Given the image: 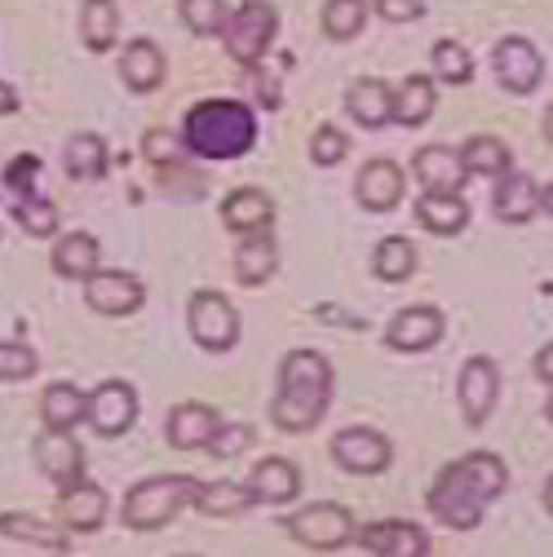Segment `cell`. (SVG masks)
<instances>
[{"mask_svg":"<svg viewBox=\"0 0 553 557\" xmlns=\"http://www.w3.org/2000/svg\"><path fill=\"white\" fill-rule=\"evenodd\" d=\"M66 173L72 182H98L107 173V143L98 133H76L72 143H66Z\"/></svg>","mask_w":553,"mask_h":557,"instance_id":"obj_32","label":"cell"},{"mask_svg":"<svg viewBox=\"0 0 553 557\" xmlns=\"http://www.w3.org/2000/svg\"><path fill=\"white\" fill-rule=\"evenodd\" d=\"M411 173L421 177L426 190H439V195H456L460 182L469 177L460 164V151H452V147H421L417 160H411Z\"/></svg>","mask_w":553,"mask_h":557,"instance_id":"obj_22","label":"cell"},{"mask_svg":"<svg viewBox=\"0 0 553 557\" xmlns=\"http://www.w3.org/2000/svg\"><path fill=\"white\" fill-rule=\"evenodd\" d=\"M540 208H544V213H553V186H549V190H540Z\"/></svg>","mask_w":553,"mask_h":557,"instance_id":"obj_48","label":"cell"},{"mask_svg":"<svg viewBox=\"0 0 553 557\" xmlns=\"http://www.w3.org/2000/svg\"><path fill=\"white\" fill-rule=\"evenodd\" d=\"M417 222L430 231V235H456L469 226V203L460 195H439V190H426L421 203H417Z\"/></svg>","mask_w":553,"mask_h":557,"instance_id":"obj_28","label":"cell"},{"mask_svg":"<svg viewBox=\"0 0 553 557\" xmlns=\"http://www.w3.org/2000/svg\"><path fill=\"white\" fill-rule=\"evenodd\" d=\"M496 218L501 222H509V226H523V222H531L536 213H540V186L527 177V173H501V182H496Z\"/></svg>","mask_w":553,"mask_h":557,"instance_id":"obj_23","label":"cell"},{"mask_svg":"<svg viewBox=\"0 0 553 557\" xmlns=\"http://www.w3.org/2000/svg\"><path fill=\"white\" fill-rule=\"evenodd\" d=\"M434 76L447 81V85H469L474 81V62H469L465 45H456V40L434 45Z\"/></svg>","mask_w":553,"mask_h":557,"instance_id":"obj_39","label":"cell"},{"mask_svg":"<svg viewBox=\"0 0 553 557\" xmlns=\"http://www.w3.org/2000/svg\"><path fill=\"white\" fill-rule=\"evenodd\" d=\"M191 505L199 513H209V518H239V513H248L257 505V496L239 482H209V486L199 482V492H195Z\"/></svg>","mask_w":553,"mask_h":557,"instance_id":"obj_29","label":"cell"},{"mask_svg":"<svg viewBox=\"0 0 553 557\" xmlns=\"http://www.w3.org/2000/svg\"><path fill=\"white\" fill-rule=\"evenodd\" d=\"M186 323H191L195 345H204V350H213V355L231 350L239 341V314L222 293H195L186 306Z\"/></svg>","mask_w":553,"mask_h":557,"instance_id":"obj_7","label":"cell"},{"mask_svg":"<svg viewBox=\"0 0 553 557\" xmlns=\"http://www.w3.org/2000/svg\"><path fill=\"white\" fill-rule=\"evenodd\" d=\"M280 265V244H274L270 231H257V235H244V244L235 248V274L244 288H261L266 278Z\"/></svg>","mask_w":553,"mask_h":557,"instance_id":"obj_25","label":"cell"},{"mask_svg":"<svg viewBox=\"0 0 553 557\" xmlns=\"http://www.w3.org/2000/svg\"><path fill=\"white\" fill-rule=\"evenodd\" d=\"M218 425H222V416L209 403H177L169 411V430L164 434H169V443L177 451H204V447L213 443Z\"/></svg>","mask_w":553,"mask_h":557,"instance_id":"obj_16","label":"cell"},{"mask_svg":"<svg viewBox=\"0 0 553 557\" xmlns=\"http://www.w3.org/2000/svg\"><path fill=\"white\" fill-rule=\"evenodd\" d=\"M536 376L544 381V385H553V341L544 345V350L536 355Z\"/></svg>","mask_w":553,"mask_h":557,"instance_id":"obj_46","label":"cell"},{"mask_svg":"<svg viewBox=\"0 0 553 557\" xmlns=\"http://www.w3.org/2000/svg\"><path fill=\"white\" fill-rule=\"evenodd\" d=\"M492 62H496V81L509 89V94H531L544 76V62H540V49L523 36H505L496 49H492Z\"/></svg>","mask_w":553,"mask_h":557,"instance_id":"obj_12","label":"cell"},{"mask_svg":"<svg viewBox=\"0 0 553 557\" xmlns=\"http://www.w3.org/2000/svg\"><path fill=\"white\" fill-rule=\"evenodd\" d=\"M85 301L98 314L124 319V314H133L137 306L147 301V288H143V278L128 274V270H94L85 278Z\"/></svg>","mask_w":553,"mask_h":557,"instance_id":"obj_9","label":"cell"},{"mask_svg":"<svg viewBox=\"0 0 553 557\" xmlns=\"http://www.w3.org/2000/svg\"><path fill=\"white\" fill-rule=\"evenodd\" d=\"M85 421H89L102 438L128 434L133 421H137V394H133V385H128V381H102V385L89 394Z\"/></svg>","mask_w":553,"mask_h":557,"instance_id":"obj_11","label":"cell"},{"mask_svg":"<svg viewBox=\"0 0 553 557\" xmlns=\"http://www.w3.org/2000/svg\"><path fill=\"white\" fill-rule=\"evenodd\" d=\"M58 513H62L66 531H98L102 518H107V492H102L98 482L81 478V482H72V486H62Z\"/></svg>","mask_w":553,"mask_h":557,"instance_id":"obj_21","label":"cell"},{"mask_svg":"<svg viewBox=\"0 0 553 557\" xmlns=\"http://www.w3.org/2000/svg\"><path fill=\"white\" fill-rule=\"evenodd\" d=\"M439 336H443V314L434 306H407L385 327V345L398 355H421L430 345H439Z\"/></svg>","mask_w":553,"mask_h":557,"instance_id":"obj_13","label":"cell"},{"mask_svg":"<svg viewBox=\"0 0 553 557\" xmlns=\"http://www.w3.org/2000/svg\"><path fill=\"white\" fill-rule=\"evenodd\" d=\"M248 492L261 500V505H288L302 496V469L293 460H280V456H266L253 478H248Z\"/></svg>","mask_w":553,"mask_h":557,"instance_id":"obj_20","label":"cell"},{"mask_svg":"<svg viewBox=\"0 0 553 557\" xmlns=\"http://www.w3.org/2000/svg\"><path fill=\"white\" fill-rule=\"evenodd\" d=\"M85 407H89V394H81L72 381H53L45 394H40V416L49 430H62L72 434L81 421H85Z\"/></svg>","mask_w":553,"mask_h":557,"instance_id":"obj_27","label":"cell"},{"mask_svg":"<svg viewBox=\"0 0 553 557\" xmlns=\"http://www.w3.org/2000/svg\"><path fill=\"white\" fill-rule=\"evenodd\" d=\"M345 107H351V115L364 124V128H385L394 120V94L385 81H355L351 89H345Z\"/></svg>","mask_w":553,"mask_h":557,"instance_id":"obj_26","label":"cell"},{"mask_svg":"<svg viewBox=\"0 0 553 557\" xmlns=\"http://www.w3.org/2000/svg\"><path fill=\"white\" fill-rule=\"evenodd\" d=\"M182 137H173L169 128H151L147 137H143V156L156 164V169H177L182 164Z\"/></svg>","mask_w":553,"mask_h":557,"instance_id":"obj_42","label":"cell"},{"mask_svg":"<svg viewBox=\"0 0 553 557\" xmlns=\"http://www.w3.org/2000/svg\"><path fill=\"white\" fill-rule=\"evenodd\" d=\"M544 509H549V513H553V478H549V482H544Z\"/></svg>","mask_w":553,"mask_h":557,"instance_id":"obj_49","label":"cell"},{"mask_svg":"<svg viewBox=\"0 0 553 557\" xmlns=\"http://www.w3.org/2000/svg\"><path fill=\"white\" fill-rule=\"evenodd\" d=\"M222 222L235 231V235H257V231H270L274 222V199L257 186H239L222 199Z\"/></svg>","mask_w":553,"mask_h":557,"instance_id":"obj_18","label":"cell"},{"mask_svg":"<svg viewBox=\"0 0 553 557\" xmlns=\"http://www.w3.org/2000/svg\"><path fill=\"white\" fill-rule=\"evenodd\" d=\"M164 53H160V45L156 40H128L124 45V53H120V76H124V85L133 89V94H151V89H160L164 85Z\"/></svg>","mask_w":553,"mask_h":557,"instance_id":"obj_19","label":"cell"},{"mask_svg":"<svg viewBox=\"0 0 553 557\" xmlns=\"http://www.w3.org/2000/svg\"><path fill=\"white\" fill-rule=\"evenodd\" d=\"M544 416H549V421H553V398H549V407H544Z\"/></svg>","mask_w":553,"mask_h":557,"instance_id":"obj_51","label":"cell"},{"mask_svg":"<svg viewBox=\"0 0 553 557\" xmlns=\"http://www.w3.org/2000/svg\"><path fill=\"white\" fill-rule=\"evenodd\" d=\"M36 460H40V473L58 486H72L85 478V451L76 443V434H62V430H45L40 443H36Z\"/></svg>","mask_w":553,"mask_h":557,"instance_id":"obj_14","label":"cell"},{"mask_svg":"<svg viewBox=\"0 0 553 557\" xmlns=\"http://www.w3.org/2000/svg\"><path fill=\"white\" fill-rule=\"evenodd\" d=\"M377 14L385 23H417L426 14V0H377Z\"/></svg>","mask_w":553,"mask_h":557,"instance_id":"obj_45","label":"cell"},{"mask_svg":"<svg viewBox=\"0 0 553 557\" xmlns=\"http://www.w3.org/2000/svg\"><path fill=\"white\" fill-rule=\"evenodd\" d=\"M280 32V14H274L270 0H244V5L226 18V53L239 62V66H257Z\"/></svg>","mask_w":553,"mask_h":557,"instance_id":"obj_5","label":"cell"},{"mask_svg":"<svg viewBox=\"0 0 553 557\" xmlns=\"http://www.w3.org/2000/svg\"><path fill=\"white\" fill-rule=\"evenodd\" d=\"M332 460L345 469V473H381V469H390V460H394V447H390V438L385 434H377V430H368V425H351V430H341L336 438H332Z\"/></svg>","mask_w":553,"mask_h":557,"instance_id":"obj_10","label":"cell"},{"mask_svg":"<svg viewBox=\"0 0 553 557\" xmlns=\"http://www.w3.org/2000/svg\"><path fill=\"white\" fill-rule=\"evenodd\" d=\"M14 222L32 235V239H53L58 235V208L45 195H27L14 203Z\"/></svg>","mask_w":553,"mask_h":557,"instance_id":"obj_37","label":"cell"},{"mask_svg":"<svg viewBox=\"0 0 553 557\" xmlns=\"http://www.w3.org/2000/svg\"><path fill=\"white\" fill-rule=\"evenodd\" d=\"M53 270L62 274V278H85L94 274V270H102L98 261H102V248H98V239L89 235V231H72V235H58V244H53Z\"/></svg>","mask_w":553,"mask_h":557,"instance_id":"obj_24","label":"cell"},{"mask_svg":"<svg viewBox=\"0 0 553 557\" xmlns=\"http://www.w3.org/2000/svg\"><path fill=\"white\" fill-rule=\"evenodd\" d=\"M372 270H377V278H385V284H403V278H411V270H417V248H411V239H403V235H390L377 244Z\"/></svg>","mask_w":553,"mask_h":557,"instance_id":"obj_33","label":"cell"},{"mask_svg":"<svg viewBox=\"0 0 553 557\" xmlns=\"http://www.w3.org/2000/svg\"><path fill=\"white\" fill-rule=\"evenodd\" d=\"M81 36L94 53H107L120 36V5L115 0H85L81 5Z\"/></svg>","mask_w":553,"mask_h":557,"instance_id":"obj_31","label":"cell"},{"mask_svg":"<svg viewBox=\"0 0 553 557\" xmlns=\"http://www.w3.org/2000/svg\"><path fill=\"white\" fill-rule=\"evenodd\" d=\"M465 173H482V177H501L509 173V147L501 137H469L465 151H460Z\"/></svg>","mask_w":553,"mask_h":557,"instance_id":"obj_34","label":"cell"},{"mask_svg":"<svg viewBox=\"0 0 553 557\" xmlns=\"http://www.w3.org/2000/svg\"><path fill=\"white\" fill-rule=\"evenodd\" d=\"M36 186H40V160L36 156H14L5 164V190L27 199V195H36Z\"/></svg>","mask_w":553,"mask_h":557,"instance_id":"obj_44","label":"cell"},{"mask_svg":"<svg viewBox=\"0 0 553 557\" xmlns=\"http://www.w3.org/2000/svg\"><path fill=\"white\" fill-rule=\"evenodd\" d=\"M199 492V482L195 478H182V473H156V478H143V482H133L128 486V496H124V527L133 531H160L169 527Z\"/></svg>","mask_w":553,"mask_h":557,"instance_id":"obj_4","label":"cell"},{"mask_svg":"<svg viewBox=\"0 0 553 557\" xmlns=\"http://www.w3.org/2000/svg\"><path fill=\"white\" fill-rule=\"evenodd\" d=\"M544 137H549V143H553V107L544 111Z\"/></svg>","mask_w":553,"mask_h":557,"instance_id":"obj_50","label":"cell"},{"mask_svg":"<svg viewBox=\"0 0 553 557\" xmlns=\"http://www.w3.org/2000/svg\"><path fill=\"white\" fill-rule=\"evenodd\" d=\"M257 143V115L235 98H204L182 120V147L199 160H239Z\"/></svg>","mask_w":553,"mask_h":557,"instance_id":"obj_3","label":"cell"},{"mask_svg":"<svg viewBox=\"0 0 553 557\" xmlns=\"http://www.w3.org/2000/svg\"><path fill=\"white\" fill-rule=\"evenodd\" d=\"M248 447H253V425H244V421H222L218 434H213V443L204 447V451L218 456V460H235V456H244Z\"/></svg>","mask_w":553,"mask_h":557,"instance_id":"obj_41","label":"cell"},{"mask_svg":"<svg viewBox=\"0 0 553 557\" xmlns=\"http://www.w3.org/2000/svg\"><path fill=\"white\" fill-rule=\"evenodd\" d=\"M505 486H509L505 460L492 456V451H474V456H460V460H452V465L439 469L426 505H430V513L443 527L474 531L482 522V509H488L505 492Z\"/></svg>","mask_w":553,"mask_h":557,"instance_id":"obj_1","label":"cell"},{"mask_svg":"<svg viewBox=\"0 0 553 557\" xmlns=\"http://www.w3.org/2000/svg\"><path fill=\"white\" fill-rule=\"evenodd\" d=\"M359 544L377 557H430V535L417 522H372L359 531Z\"/></svg>","mask_w":553,"mask_h":557,"instance_id":"obj_15","label":"cell"},{"mask_svg":"<svg viewBox=\"0 0 553 557\" xmlns=\"http://www.w3.org/2000/svg\"><path fill=\"white\" fill-rule=\"evenodd\" d=\"M36 368H40V359L32 345L0 341V381H27V376H36Z\"/></svg>","mask_w":553,"mask_h":557,"instance_id":"obj_40","label":"cell"},{"mask_svg":"<svg viewBox=\"0 0 553 557\" xmlns=\"http://www.w3.org/2000/svg\"><path fill=\"white\" fill-rule=\"evenodd\" d=\"M284 527H288V535H293L297 544L323 548V553H332V548H341V544L355 540V518H351V509H345V505H328V500L288 513Z\"/></svg>","mask_w":553,"mask_h":557,"instance_id":"obj_6","label":"cell"},{"mask_svg":"<svg viewBox=\"0 0 553 557\" xmlns=\"http://www.w3.org/2000/svg\"><path fill=\"white\" fill-rule=\"evenodd\" d=\"M0 535L23 540V544H45V548H62L66 531H53L49 522L32 518V513H0Z\"/></svg>","mask_w":553,"mask_h":557,"instance_id":"obj_36","label":"cell"},{"mask_svg":"<svg viewBox=\"0 0 553 557\" xmlns=\"http://www.w3.org/2000/svg\"><path fill=\"white\" fill-rule=\"evenodd\" d=\"M332 403V363L319 350H293L280 368V394L270 403V421L284 434H306L323 421Z\"/></svg>","mask_w":553,"mask_h":557,"instance_id":"obj_2","label":"cell"},{"mask_svg":"<svg viewBox=\"0 0 553 557\" xmlns=\"http://www.w3.org/2000/svg\"><path fill=\"white\" fill-rule=\"evenodd\" d=\"M403 186H407V173L394 164V160H368L359 169V182H355V195L368 213H390V208L403 199Z\"/></svg>","mask_w":553,"mask_h":557,"instance_id":"obj_17","label":"cell"},{"mask_svg":"<svg viewBox=\"0 0 553 557\" xmlns=\"http://www.w3.org/2000/svg\"><path fill=\"white\" fill-rule=\"evenodd\" d=\"M345 151H351V137H345L341 128H332V124H323V128L310 137V160H315V164H323V169L341 164V160H345Z\"/></svg>","mask_w":553,"mask_h":557,"instance_id":"obj_43","label":"cell"},{"mask_svg":"<svg viewBox=\"0 0 553 557\" xmlns=\"http://www.w3.org/2000/svg\"><path fill=\"white\" fill-rule=\"evenodd\" d=\"M496 398H501V368L488 355H474L456 381V403H460L465 425H474V430L488 425V416L496 411Z\"/></svg>","mask_w":553,"mask_h":557,"instance_id":"obj_8","label":"cell"},{"mask_svg":"<svg viewBox=\"0 0 553 557\" xmlns=\"http://www.w3.org/2000/svg\"><path fill=\"white\" fill-rule=\"evenodd\" d=\"M182 18L195 36H222L226 32V0H182Z\"/></svg>","mask_w":553,"mask_h":557,"instance_id":"obj_38","label":"cell"},{"mask_svg":"<svg viewBox=\"0 0 553 557\" xmlns=\"http://www.w3.org/2000/svg\"><path fill=\"white\" fill-rule=\"evenodd\" d=\"M434 81L430 76H407L403 81V89L394 94V120L403 124V128H417V124H426L430 115H434Z\"/></svg>","mask_w":553,"mask_h":557,"instance_id":"obj_30","label":"cell"},{"mask_svg":"<svg viewBox=\"0 0 553 557\" xmlns=\"http://www.w3.org/2000/svg\"><path fill=\"white\" fill-rule=\"evenodd\" d=\"M14 111H19V94L0 81V115H14Z\"/></svg>","mask_w":553,"mask_h":557,"instance_id":"obj_47","label":"cell"},{"mask_svg":"<svg viewBox=\"0 0 553 557\" xmlns=\"http://www.w3.org/2000/svg\"><path fill=\"white\" fill-rule=\"evenodd\" d=\"M368 23V0H328L323 5V32L332 40H351Z\"/></svg>","mask_w":553,"mask_h":557,"instance_id":"obj_35","label":"cell"}]
</instances>
